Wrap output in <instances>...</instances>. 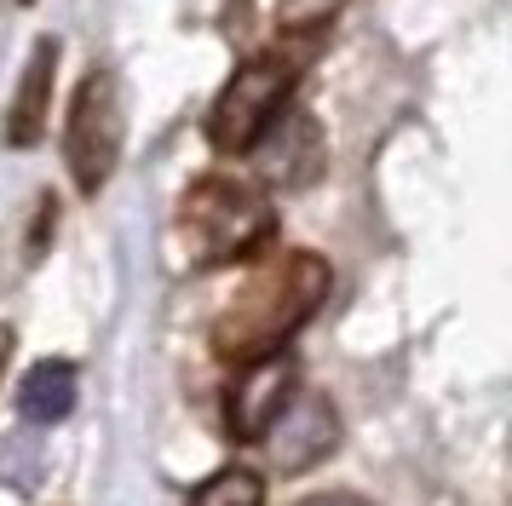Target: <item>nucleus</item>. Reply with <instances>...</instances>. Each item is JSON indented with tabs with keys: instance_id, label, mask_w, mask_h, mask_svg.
<instances>
[{
	"instance_id": "f257e3e1",
	"label": "nucleus",
	"mask_w": 512,
	"mask_h": 506,
	"mask_svg": "<svg viewBox=\"0 0 512 506\" xmlns=\"http://www.w3.org/2000/svg\"><path fill=\"white\" fill-rule=\"evenodd\" d=\"M328 288H334V271H328L323 253L294 248V253H282V259H271L265 271L248 276L219 305V317L208 328L213 357L254 363V357H271V351H288V340L323 311Z\"/></svg>"
},
{
	"instance_id": "f03ea898",
	"label": "nucleus",
	"mask_w": 512,
	"mask_h": 506,
	"mask_svg": "<svg viewBox=\"0 0 512 506\" xmlns=\"http://www.w3.org/2000/svg\"><path fill=\"white\" fill-rule=\"evenodd\" d=\"M277 236V202L259 179L242 173H202L179 196V242L196 271L242 265L271 248Z\"/></svg>"
},
{
	"instance_id": "7ed1b4c3",
	"label": "nucleus",
	"mask_w": 512,
	"mask_h": 506,
	"mask_svg": "<svg viewBox=\"0 0 512 506\" xmlns=\"http://www.w3.org/2000/svg\"><path fill=\"white\" fill-rule=\"evenodd\" d=\"M288 104H294V64L277 52H259L248 64H236V75L219 87L208 110V144L219 156H248L288 115Z\"/></svg>"
},
{
	"instance_id": "20e7f679",
	"label": "nucleus",
	"mask_w": 512,
	"mask_h": 506,
	"mask_svg": "<svg viewBox=\"0 0 512 506\" xmlns=\"http://www.w3.org/2000/svg\"><path fill=\"white\" fill-rule=\"evenodd\" d=\"M121 138H127V98H121L116 69H87L70 98V121H64V161L81 196H98L121 161Z\"/></svg>"
},
{
	"instance_id": "39448f33",
	"label": "nucleus",
	"mask_w": 512,
	"mask_h": 506,
	"mask_svg": "<svg viewBox=\"0 0 512 506\" xmlns=\"http://www.w3.org/2000/svg\"><path fill=\"white\" fill-rule=\"evenodd\" d=\"M265 455L277 466L282 478H300L311 472L317 460H328L340 449V409L328 391H311V386H294V397L282 403V414L265 426Z\"/></svg>"
},
{
	"instance_id": "423d86ee",
	"label": "nucleus",
	"mask_w": 512,
	"mask_h": 506,
	"mask_svg": "<svg viewBox=\"0 0 512 506\" xmlns=\"http://www.w3.org/2000/svg\"><path fill=\"white\" fill-rule=\"evenodd\" d=\"M236 374L225 380V437L231 443H259L265 426L282 414V403L300 386V363L288 351H271V357H254V363H231Z\"/></svg>"
},
{
	"instance_id": "0eeeda50",
	"label": "nucleus",
	"mask_w": 512,
	"mask_h": 506,
	"mask_svg": "<svg viewBox=\"0 0 512 506\" xmlns=\"http://www.w3.org/2000/svg\"><path fill=\"white\" fill-rule=\"evenodd\" d=\"M58 58H64V46L41 35L35 52H29L24 64V81H18V98L6 104V144L12 150H35L41 138H47V121H52V75H58Z\"/></svg>"
},
{
	"instance_id": "6e6552de",
	"label": "nucleus",
	"mask_w": 512,
	"mask_h": 506,
	"mask_svg": "<svg viewBox=\"0 0 512 506\" xmlns=\"http://www.w3.org/2000/svg\"><path fill=\"white\" fill-rule=\"evenodd\" d=\"M248 156L259 161V173L277 184H305L317 167H323V138L311 127V115H282L271 133L259 138Z\"/></svg>"
},
{
	"instance_id": "1a4fd4ad",
	"label": "nucleus",
	"mask_w": 512,
	"mask_h": 506,
	"mask_svg": "<svg viewBox=\"0 0 512 506\" xmlns=\"http://www.w3.org/2000/svg\"><path fill=\"white\" fill-rule=\"evenodd\" d=\"M75 397H81L75 363H35L24 380H18V414L35 420V426H58V420H70Z\"/></svg>"
},
{
	"instance_id": "9d476101",
	"label": "nucleus",
	"mask_w": 512,
	"mask_h": 506,
	"mask_svg": "<svg viewBox=\"0 0 512 506\" xmlns=\"http://www.w3.org/2000/svg\"><path fill=\"white\" fill-rule=\"evenodd\" d=\"M190 506H265V472L254 466H219L213 478L190 489Z\"/></svg>"
},
{
	"instance_id": "9b49d317",
	"label": "nucleus",
	"mask_w": 512,
	"mask_h": 506,
	"mask_svg": "<svg viewBox=\"0 0 512 506\" xmlns=\"http://www.w3.org/2000/svg\"><path fill=\"white\" fill-rule=\"evenodd\" d=\"M340 6H346V0H277L271 12H277L282 35H311V29H323Z\"/></svg>"
},
{
	"instance_id": "f8f14e48",
	"label": "nucleus",
	"mask_w": 512,
	"mask_h": 506,
	"mask_svg": "<svg viewBox=\"0 0 512 506\" xmlns=\"http://www.w3.org/2000/svg\"><path fill=\"white\" fill-rule=\"evenodd\" d=\"M300 506H374L363 495H351V489H323V495H305Z\"/></svg>"
},
{
	"instance_id": "ddd939ff",
	"label": "nucleus",
	"mask_w": 512,
	"mask_h": 506,
	"mask_svg": "<svg viewBox=\"0 0 512 506\" xmlns=\"http://www.w3.org/2000/svg\"><path fill=\"white\" fill-rule=\"evenodd\" d=\"M6 357H12V328L0 322V374H6Z\"/></svg>"
},
{
	"instance_id": "4468645a",
	"label": "nucleus",
	"mask_w": 512,
	"mask_h": 506,
	"mask_svg": "<svg viewBox=\"0 0 512 506\" xmlns=\"http://www.w3.org/2000/svg\"><path fill=\"white\" fill-rule=\"evenodd\" d=\"M18 6H29V0H18Z\"/></svg>"
}]
</instances>
